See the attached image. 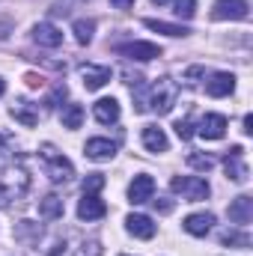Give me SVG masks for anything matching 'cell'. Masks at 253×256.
Wrapping results in <instances>:
<instances>
[{
  "mask_svg": "<svg viewBox=\"0 0 253 256\" xmlns=\"http://www.w3.org/2000/svg\"><path fill=\"white\" fill-rule=\"evenodd\" d=\"M206 90H208V96H214V98L230 96V92L236 90V78H232L230 72H218V74H212V80L206 84Z\"/></svg>",
  "mask_w": 253,
  "mask_h": 256,
  "instance_id": "14",
  "label": "cell"
},
{
  "mask_svg": "<svg viewBox=\"0 0 253 256\" xmlns=\"http://www.w3.org/2000/svg\"><path fill=\"white\" fill-rule=\"evenodd\" d=\"M214 21H244L248 18V3L244 0H218L212 9Z\"/></svg>",
  "mask_w": 253,
  "mask_h": 256,
  "instance_id": "4",
  "label": "cell"
},
{
  "mask_svg": "<svg viewBox=\"0 0 253 256\" xmlns=\"http://www.w3.org/2000/svg\"><path fill=\"white\" fill-rule=\"evenodd\" d=\"M188 164L194 167V170H206V173H208V170L214 167V158H212V155H200V152H190V155H188Z\"/></svg>",
  "mask_w": 253,
  "mask_h": 256,
  "instance_id": "25",
  "label": "cell"
},
{
  "mask_svg": "<svg viewBox=\"0 0 253 256\" xmlns=\"http://www.w3.org/2000/svg\"><path fill=\"white\" fill-rule=\"evenodd\" d=\"M152 202H155V208H158V212H164V214H167V212H173V200L158 196V200H152Z\"/></svg>",
  "mask_w": 253,
  "mask_h": 256,
  "instance_id": "29",
  "label": "cell"
},
{
  "mask_svg": "<svg viewBox=\"0 0 253 256\" xmlns=\"http://www.w3.org/2000/svg\"><path fill=\"white\" fill-rule=\"evenodd\" d=\"M104 214H108L104 200H98L96 194H84V200L78 202V218H80V220H98V218H104Z\"/></svg>",
  "mask_w": 253,
  "mask_h": 256,
  "instance_id": "6",
  "label": "cell"
},
{
  "mask_svg": "<svg viewBox=\"0 0 253 256\" xmlns=\"http://www.w3.org/2000/svg\"><path fill=\"white\" fill-rule=\"evenodd\" d=\"M3 90H6V84H3V78H0V96H3Z\"/></svg>",
  "mask_w": 253,
  "mask_h": 256,
  "instance_id": "32",
  "label": "cell"
},
{
  "mask_svg": "<svg viewBox=\"0 0 253 256\" xmlns=\"http://www.w3.org/2000/svg\"><path fill=\"white\" fill-rule=\"evenodd\" d=\"M120 54H126L128 60H140V63H146V60L161 57V48L152 45V42H131V45H122V48H120Z\"/></svg>",
  "mask_w": 253,
  "mask_h": 256,
  "instance_id": "8",
  "label": "cell"
},
{
  "mask_svg": "<svg viewBox=\"0 0 253 256\" xmlns=\"http://www.w3.org/2000/svg\"><path fill=\"white\" fill-rule=\"evenodd\" d=\"M126 226H128V232L137 236V238H152V236H155V224H152V218H146V214H128Z\"/></svg>",
  "mask_w": 253,
  "mask_h": 256,
  "instance_id": "16",
  "label": "cell"
},
{
  "mask_svg": "<svg viewBox=\"0 0 253 256\" xmlns=\"http://www.w3.org/2000/svg\"><path fill=\"white\" fill-rule=\"evenodd\" d=\"M143 146L149 152H167V134L155 126H146L143 128Z\"/></svg>",
  "mask_w": 253,
  "mask_h": 256,
  "instance_id": "18",
  "label": "cell"
},
{
  "mask_svg": "<svg viewBox=\"0 0 253 256\" xmlns=\"http://www.w3.org/2000/svg\"><path fill=\"white\" fill-rule=\"evenodd\" d=\"M152 3H158V6H161V3H167V0H152Z\"/></svg>",
  "mask_w": 253,
  "mask_h": 256,
  "instance_id": "33",
  "label": "cell"
},
{
  "mask_svg": "<svg viewBox=\"0 0 253 256\" xmlns=\"http://www.w3.org/2000/svg\"><path fill=\"white\" fill-rule=\"evenodd\" d=\"M242 146H232L230 149V155L224 158V170H226V176L232 179V182H248V167L242 164Z\"/></svg>",
  "mask_w": 253,
  "mask_h": 256,
  "instance_id": "11",
  "label": "cell"
},
{
  "mask_svg": "<svg viewBox=\"0 0 253 256\" xmlns=\"http://www.w3.org/2000/svg\"><path fill=\"white\" fill-rule=\"evenodd\" d=\"M250 218H253V200L248 194L236 196V200L230 202V220L238 224V226H244V224H250Z\"/></svg>",
  "mask_w": 253,
  "mask_h": 256,
  "instance_id": "13",
  "label": "cell"
},
{
  "mask_svg": "<svg viewBox=\"0 0 253 256\" xmlns=\"http://www.w3.org/2000/svg\"><path fill=\"white\" fill-rule=\"evenodd\" d=\"M176 134H179L182 140H190V137H194V126H190L188 120H179V122H176Z\"/></svg>",
  "mask_w": 253,
  "mask_h": 256,
  "instance_id": "28",
  "label": "cell"
},
{
  "mask_svg": "<svg viewBox=\"0 0 253 256\" xmlns=\"http://www.w3.org/2000/svg\"><path fill=\"white\" fill-rule=\"evenodd\" d=\"M42 158H45V173L51 176V182H68L72 176H74V170H72V161L63 158V155H57V149L54 146H42Z\"/></svg>",
  "mask_w": 253,
  "mask_h": 256,
  "instance_id": "3",
  "label": "cell"
},
{
  "mask_svg": "<svg viewBox=\"0 0 253 256\" xmlns=\"http://www.w3.org/2000/svg\"><path fill=\"white\" fill-rule=\"evenodd\" d=\"M12 116H15L18 122H24L27 128H33L36 122H39V116H36L33 110H27V102H18V104L12 108Z\"/></svg>",
  "mask_w": 253,
  "mask_h": 256,
  "instance_id": "23",
  "label": "cell"
},
{
  "mask_svg": "<svg viewBox=\"0 0 253 256\" xmlns=\"http://www.w3.org/2000/svg\"><path fill=\"white\" fill-rule=\"evenodd\" d=\"M170 188L176 194H182L188 202H200V200H206L208 196V182L206 179H200V176H176L173 182H170Z\"/></svg>",
  "mask_w": 253,
  "mask_h": 256,
  "instance_id": "2",
  "label": "cell"
},
{
  "mask_svg": "<svg viewBox=\"0 0 253 256\" xmlns=\"http://www.w3.org/2000/svg\"><path fill=\"white\" fill-rule=\"evenodd\" d=\"M173 12H176V18H194L196 0H173Z\"/></svg>",
  "mask_w": 253,
  "mask_h": 256,
  "instance_id": "26",
  "label": "cell"
},
{
  "mask_svg": "<svg viewBox=\"0 0 253 256\" xmlns=\"http://www.w3.org/2000/svg\"><path fill=\"white\" fill-rule=\"evenodd\" d=\"M116 9H128V6H134V0H110Z\"/></svg>",
  "mask_w": 253,
  "mask_h": 256,
  "instance_id": "30",
  "label": "cell"
},
{
  "mask_svg": "<svg viewBox=\"0 0 253 256\" xmlns=\"http://www.w3.org/2000/svg\"><path fill=\"white\" fill-rule=\"evenodd\" d=\"M92 110H96V120L104 122V126H110V122L120 120V102L116 98H98Z\"/></svg>",
  "mask_w": 253,
  "mask_h": 256,
  "instance_id": "17",
  "label": "cell"
},
{
  "mask_svg": "<svg viewBox=\"0 0 253 256\" xmlns=\"http://www.w3.org/2000/svg\"><path fill=\"white\" fill-rule=\"evenodd\" d=\"M220 244H238V248H250V236L238 232V230H226L220 232Z\"/></svg>",
  "mask_w": 253,
  "mask_h": 256,
  "instance_id": "24",
  "label": "cell"
},
{
  "mask_svg": "<svg viewBox=\"0 0 253 256\" xmlns=\"http://www.w3.org/2000/svg\"><path fill=\"white\" fill-rule=\"evenodd\" d=\"M122 256H126V254H122Z\"/></svg>",
  "mask_w": 253,
  "mask_h": 256,
  "instance_id": "34",
  "label": "cell"
},
{
  "mask_svg": "<svg viewBox=\"0 0 253 256\" xmlns=\"http://www.w3.org/2000/svg\"><path fill=\"white\" fill-rule=\"evenodd\" d=\"M92 33H96V24L92 21H86V18H78L74 21V39L80 45H90L92 42Z\"/></svg>",
  "mask_w": 253,
  "mask_h": 256,
  "instance_id": "22",
  "label": "cell"
},
{
  "mask_svg": "<svg viewBox=\"0 0 253 256\" xmlns=\"http://www.w3.org/2000/svg\"><path fill=\"white\" fill-rule=\"evenodd\" d=\"M39 214H42V218H48V220L60 218V214H63V200H60V196H54V194H48L45 200H39Z\"/></svg>",
  "mask_w": 253,
  "mask_h": 256,
  "instance_id": "19",
  "label": "cell"
},
{
  "mask_svg": "<svg viewBox=\"0 0 253 256\" xmlns=\"http://www.w3.org/2000/svg\"><path fill=\"white\" fill-rule=\"evenodd\" d=\"M244 134H253V116H244Z\"/></svg>",
  "mask_w": 253,
  "mask_h": 256,
  "instance_id": "31",
  "label": "cell"
},
{
  "mask_svg": "<svg viewBox=\"0 0 253 256\" xmlns=\"http://www.w3.org/2000/svg\"><path fill=\"white\" fill-rule=\"evenodd\" d=\"M104 188V176L102 173H90L86 179H84V194H96Z\"/></svg>",
  "mask_w": 253,
  "mask_h": 256,
  "instance_id": "27",
  "label": "cell"
},
{
  "mask_svg": "<svg viewBox=\"0 0 253 256\" xmlns=\"http://www.w3.org/2000/svg\"><path fill=\"white\" fill-rule=\"evenodd\" d=\"M173 104H176V84H173L170 78H161V80L149 90V96H143V98H140L137 110L152 108L155 114H170V108H173Z\"/></svg>",
  "mask_w": 253,
  "mask_h": 256,
  "instance_id": "1",
  "label": "cell"
},
{
  "mask_svg": "<svg viewBox=\"0 0 253 256\" xmlns=\"http://www.w3.org/2000/svg\"><path fill=\"white\" fill-rule=\"evenodd\" d=\"M212 226H214V214L212 212H196V214L185 218V230L190 236H206V232H212Z\"/></svg>",
  "mask_w": 253,
  "mask_h": 256,
  "instance_id": "15",
  "label": "cell"
},
{
  "mask_svg": "<svg viewBox=\"0 0 253 256\" xmlns=\"http://www.w3.org/2000/svg\"><path fill=\"white\" fill-rule=\"evenodd\" d=\"M84 126V108L80 104H66V110H63V128H80Z\"/></svg>",
  "mask_w": 253,
  "mask_h": 256,
  "instance_id": "21",
  "label": "cell"
},
{
  "mask_svg": "<svg viewBox=\"0 0 253 256\" xmlns=\"http://www.w3.org/2000/svg\"><path fill=\"white\" fill-rule=\"evenodd\" d=\"M224 131H226V116H220V114H206L200 120V128H196V134L206 140H220Z\"/></svg>",
  "mask_w": 253,
  "mask_h": 256,
  "instance_id": "7",
  "label": "cell"
},
{
  "mask_svg": "<svg viewBox=\"0 0 253 256\" xmlns=\"http://www.w3.org/2000/svg\"><path fill=\"white\" fill-rule=\"evenodd\" d=\"M152 194H155V179L152 176H134V182L128 185V202H134V206H140V202H146V200H152Z\"/></svg>",
  "mask_w": 253,
  "mask_h": 256,
  "instance_id": "5",
  "label": "cell"
},
{
  "mask_svg": "<svg viewBox=\"0 0 253 256\" xmlns=\"http://www.w3.org/2000/svg\"><path fill=\"white\" fill-rule=\"evenodd\" d=\"M33 42H36V45H42V48H57V45L63 42V33H60L54 24L42 21V24H36V27H33Z\"/></svg>",
  "mask_w": 253,
  "mask_h": 256,
  "instance_id": "12",
  "label": "cell"
},
{
  "mask_svg": "<svg viewBox=\"0 0 253 256\" xmlns=\"http://www.w3.org/2000/svg\"><path fill=\"white\" fill-rule=\"evenodd\" d=\"M146 27L155 30V33H164V36H188V27H179V24H167V21H155V18H146Z\"/></svg>",
  "mask_w": 253,
  "mask_h": 256,
  "instance_id": "20",
  "label": "cell"
},
{
  "mask_svg": "<svg viewBox=\"0 0 253 256\" xmlns=\"http://www.w3.org/2000/svg\"><path fill=\"white\" fill-rule=\"evenodd\" d=\"M80 78H84V86H86V90H102V86L114 78V72H110L108 66H84V68H80Z\"/></svg>",
  "mask_w": 253,
  "mask_h": 256,
  "instance_id": "9",
  "label": "cell"
},
{
  "mask_svg": "<svg viewBox=\"0 0 253 256\" xmlns=\"http://www.w3.org/2000/svg\"><path fill=\"white\" fill-rule=\"evenodd\" d=\"M84 152H86V158H92V161H110V158L116 155V143H110V140H104V137H92V140H86Z\"/></svg>",
  "mask_w": 253,
  "mask_h": 256,
  "instance_id": "10",
  "label": "cell"
}]
</instances>
